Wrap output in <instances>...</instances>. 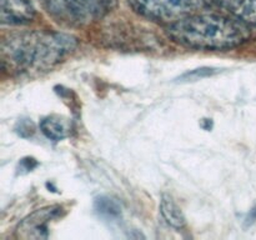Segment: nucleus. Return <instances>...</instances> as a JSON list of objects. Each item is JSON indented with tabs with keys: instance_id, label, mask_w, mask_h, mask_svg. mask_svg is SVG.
<instances>
[{
	"instance_id": "obj_1",
	"label": "nucleus",
	"mask_w": 256,
	"mask_h": 240,
	"mask_svg": "<svg viewBox=\"0 0 256 240\" xmlns=\"http://www.w3.org/2000/svg\"><path fill=\"white\" fill-rule=\"evenodd\" d=\"M75 48V39L48 32H22L2 42V70L9 75H36L59 64Z\"/></svg>"
},
{
	"instance_id": "obj_2",
	"label": "nucleus",
	"mask_w": 256,
	"mask_h": 240,
	"mask_svg": "<svg viewBox=\"0 0 256 240\" xmlns=\"http://www.w3.org/2000/svg\"><path fill=\"white\" fill-rule=\"evenodd\" d=\"M168 35L192 49L225 50L244 44L252 32L249 25L232 16L194 14L170 24Z\"/></svg>"
},
{
	"instance_id": "obj_3",
	"label": "nucleus",
	"mask_w": 256,
	"mask_h": 240,
	"mask_svg": "<svg viewBox=\"0 0 256 240\" xmlns=\"http://www.w3.org/2000/svg\"><path fill=\"white\" fill-rule=\"evenodd\" d=\"M210 0H129V4L142 16L154 22L172 24L190 15L198 14Z\"/></svg>"
},
{
	"instance_id": "obj_4",
	"label": "nucleus",
	"mask_w": 256,
	"mask_h": 240,
	"mask_svg": "<svg viewBox=\"0 0 256 240\" xmlns=\"http://www.w3.org/2000/svg\"><path fill=\"white\" fill-rule=\"evenodd\" d=\"M118 0H54V5L59 12L66 15L72 22H94L109 14L116 5Z\"/></svg>"
},
{
	"instance_id": "obj_5",
	"label": "nucleus",
	"mask_w": 256,
	"mask_h": 240,
	"mask_svg": "<svg viewBox=\"0 0 256 240\" xmlns=\"http://www.w3.org/2000/svg\"><path fill=\"white\" fill-rule=\"evenodd\" d=\"M62 208L59 205L42 208L25 218L16 229V236L20 239H46L49 224L62 216Z\"/></svg>"
},
{
	"instance_id": "obj_6",
	"label": "nucleus",
	"mask_w": 256,
	"mask_h": 240,
	"mask_svg": "<svg viewBox=\"0 0 256 240\" xmlns=\"http://www.w3.org/2000/svg\"><path fill=\"white\" fill-rule=\"evenodd\" d=\"M2 22L4 25H22L35 16V9L30 0H0Z\"/></svg>"
},
{
	"instance_id": "obj_7",
	"label": "nucleus",
	"mask_w": 256,
	"mask_h": 240,
	"mask_svg": "<svg viewBox=\"0 0 256 240\" xmlns=\"http://www.w3.org/2000/svg\"><path fill=\"white\" fill-rule=\"evenodd\" d=\"M218 6L246 25L256 26V0H214Z\"/></svg>"
},
{
	"instance_id": "obj_8",
	"label": "nucleus",
	"mask_w": 256,
	"mask_h": 240,
	"mask_svg": "<svg viewBox=\"0 0 256 240\" xmlns=\"http://www.w3.org/2000/svg\"><path fill=\"white\" fill-rule=\"evenodd\" d=\"M70 125L69 120L60 115H49L40 122V130L50 140L59 142L69 136Z\"/></svg>"
},
{
	"instance_id": "obj_9",
	"label": "nucleus",
	"mask_w": 256,
	"mask_h": 240,
	"mask_svg": "<svg viewBox=\"0 0 256 240\" xmlns=\"http://www.w3.org/2000/svg\"><path fill=\"white\" fill-rule=\"evenodd\" d=\"M160 212H162V218L165 222L172 228L176 229H182L185 226L186 222H185V216L182 214V209L178 206L176 202L172 200V196L164 194L162 196V202H160Z\"/></svg>"
},
{
	"instance_id": "obj_10",
	"label": "nucleus",
	"mask_w": 256,
	"mask_h": 240,
	"mask_svg": "<svg viewBox=\"0 0 256 240\" xmlns=\"http://www.w3.org/2000/svg\"><path fill=\"white\" fill-rule=\"evenodd\" d=\"M94 209L100 216L108 220H116L122 216V205L112 196H100L95 200Z\"/></svg>"
},
{
	"instance_id": "obj_11",
	"label": "nucleus",
	"mask_w": 256,
	"mask_h": 240,
	"mask_svg": "<svg viewBox=\"0 0 256 240\" xmlns=\"http://www.w3.org/2000/svg\"><path fill=\"white\" fill-rule=\"evenodd\" d=\"M252 219V222H254V220L256 219V205L254 206V209L252 210V214H250V216H249V220Z\"/></svg>"
}]
</instances>
